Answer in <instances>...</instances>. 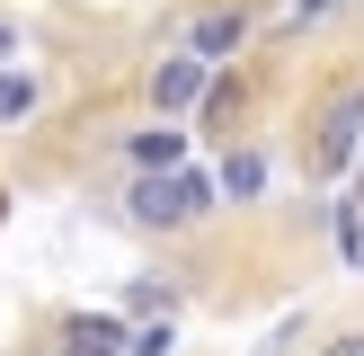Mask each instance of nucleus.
I'll return each mask as SVG.
<instances>
[{
    "mask_svg": "<svg viewBox=\"0 0 364 356\" xmlns=\"http://www.w3.org/2000/svg\"><path fill=\"white\" fill-rule=\"evenodd\" d=\"M213 205H223V187H213L205 169H169V178H134V187H124V223L134 231H187V223H205Z\"/></svg>",
    "mask_w": 364,
    "mask_h": 356,
    "instance_id": "obj_1",
    "label": "nucleus"
},
{
    "mask_svg": "<svg viewBox=\"0 0 364 356\" xmlns=\"http://www.w3.org/2000/svg\"><path fill=\"white\" fill-rule=\"evenodd\" d=\"M355 152H364V80L329 98V116H320V134H311V169H320V178H338Z\"/></svg>",
    "mask_w": 364,
    "mask_h": 356,
    "instance_id": "obj_2",
    "label": "nucleus"
},
{
    "mask_svg": "<svg viewBox=\"0 0 364 356\" xmlns=\"http://www.w3.org/2000/svg\"><path fill=\"white\" fill-rule=\"evenodd\" d=\"M53 356H134V330H124V312H71Z\"/></svg>",
    "mask_w": 364,
    "mask_h": 356,
    "instance_id": "obj_3",
    "label": "nucleus"
},
{
    "mask_svg": "<svg viewBox=\"0 0 364 356\" xmlns=\"http://www.w3.org/2000/svg\"><path fill=\"white\" fill-rule=\"evenodd\" d=\"M205 89H213V71H205V63H196V53H187V45H178V53H169V63H160V71H151V107H160V116H187V107H196V98H205Z\"/></svg>",
    "mask_w": 364,
    "mask_h": 356,
    "instance_id": "obj_4",
    "label": "nucleus"
},
{
    "mask_svg": "<svg viewBox=\"0 0 364 356\" xmlns=\"http://www.w3.org/2000/svg\"><path fill=\"white\" fill-rule=\"evenodd\" d=\"M249 45V9H205V18H196V27H187V53H196V63H223V53H240Z\"/></svg>",
    "mask_w": 364,
    "mask_h": 356,
    "instance_id": "obj_5",
    "label": "nucleus"
},
{
    "mask_svg": "<svg viewBox=\"0 0 364 356\" xmlns=\"http://www.w3.org/2000/svg\"><path fill=\"white\" fill-rule=\"evenodd\" d=\"M124 160H134L142 178H169V169H187V125H142V134L124 142Z\"/></svg>",
    "mask_w": 364,
    "mask_h": 356,
    "instance_id": "obj_6",
    "label": "nucleus"
},
{
    "mask_svg": "<svg viewBox=\"0 0 364 356\" xmlns=\"http://www.w3.org/2000/svg\"><path fill=\"white\" fill-rule=\"evenodd\" d=\"M213 187H223V205H258L267 196V152H231L223 169H213Z\"/></svg>",
    "mask_w": 364,
    "mask_h": 356,
    "instance_id": "obj_7",
    "label": "nucleus"
},
{
    "mask_svg": "<svg viewBox=\"0 0 364 356\" xmlns=\"http://www.w3.org/2000/svg\"><path fill=\"white\" fill-rule=\"evenodd\" d=\"M329 231H338V258L364 267V205H355V196H338V205H329Z\"/></svg>",
    "mask_w": 364,
    "mask_h": 356,
    "instance_id": "obj_8",
    "label": "nucleus"
},
{
    "mask_svg": "<svg viewBox=\"0 0 364 356\" xmlns=\"http://www.w3.org/2000/svg\"><path fill=\"white\" fill-rule=\"evenodd\" d=\"M18 116H36V80L27 71H0V125H18Z\"/></svg>",
    "mask_w": 364,
    "mask_h": 356,
    "instance_id": "obj_9",
    "label": "nucleus"
},
{
    "mask_svg": "<svg viewBox=\"0 0 364 356\" xmlns=\"http://www.w3.org/2000/svg\"><path fill=\"white\" fill-rule=\"evenodd\" d=\"M178 347V320H151V330H134V356H169Z\"/></svg>",
    "mask_w": 364,
    "mask_h": 356,
    "instance_id": "obj_10",
    "label": "nucleus"
},
{
    "mask_svg": "<svg viewBox=\"0 0 364 356\" xmlns=\"http://www.w3.org/2000/svg\"><path fill=\"white\" fill-rule=\"evenodd\" d=\"M320 356H364V330H338V338H329Z\"/></svg>",
    "mask_w": 364,
    "mask_h": 356,
    "instance_id": "obj_11",
    "label": "nucleus"
},
{
    "mask_svg": "<svg viewBox=\"0 0 364 356\" xmlns=\"http://www.w3.org/2000/svg\"><path fill=\"white\" fill-rule=\"evenodd\" d=\"M338 0H294V27H311V18H329Z\"/></svg>",
    "mask_w": 364,
    "mask_h": 356,
    "instance_id": "obj_12",
    "label": "nucleus"
},
{
    "mask_svg": "<svg viewBox=\"0 0 364 356\" xmlns=\"http://www.w3.org/2000/svg\"><path fill=\"white\" fill-rule=\"evenodd\" d=\"M9 53H18V27H9V18H0V71H9Z\"/></svg>",
    "mask_w": 364,
    "mask_h": 356,
    "instance_id": "obj_13",
    "label": "nucleus"
},
{
    "mask_svg": "<svg viewBox=\"0 0 364 356\" xmlns=\"http://www.w3.org/2000/svg\"><path fill=\"white\" fill-rule=\"evenodd\" d=\"M355 205H364V187H355Z\"/></svg>",
    "mask_w": 364,
    "mask_h": 356,
    "instance_id": "obj_14",
    "label": "nucleus"
}]
</instances>
